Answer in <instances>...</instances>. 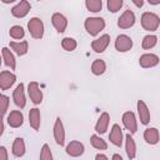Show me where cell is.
Returning <instances> with one entry per match:
<instances>
[{"label": "cell", "mask_w": 160, "mask_h": 160, "mask_svg": "<svg viewBox=\"0 0 160 160\" xmlns=\"http://www.w3.org/2000/svg\"><path fill=\"white\" fill-rule=\"evenodd\" d=\"M85 30L91 36H96L105 29V20L102 18H88L84 22Z\"/></svg>", "instance_id": "obj_1"}, {"label": "cell", "mask_w": 160, "mask_h": 160, "mask_svg": "<svg viewBox=\"0 0 160 160\" xmlns=\"http://www.w3.org/2000/svg\"><path fill=\"white\" fill-rule=\"evenodd\" d=\"M159 24H160V20L156 14L146 11L141 15V26L144 28V30L155 31V30H158Z\"/></svg>", "instance_id": "obj_2"}, {"label": "cell", "mask_w": 160, "mask_h": 160, "mask_svg": "<svg viewBox=\"0 0 160 160\" xmlns=\"http://www.w3.org/2000/svg\"><path fill=\"white\" fill-rule=\"evenodd\" d=\"M28 29L34 39H41L44 36V22L39 18H31L28 22Z\"/></svg>", "instance_id": "obj_3"}, {"label": "cell", "mask_w": 160, "mask_h": 160, "mask_svg": "<svg viewBox=\"0 0 160 160\" xmlns=\"http://www.w3.org/2000/svg\"><path fill=\"white\" fill-rule=\"evenodd\" d=\"M28 94L31 99V101L38 105L42 101V91L39 86V82L38 81H30L29 85H28Z\"/></svg>", "instance_id": "obj_4"}, {"label": "cell", "mask_w": 160, "mask_h": 160, "mask_svg": "<svg viewBox=\"0 0 160 160\" xmlns=\"http://www.w3.org/2000/svg\"><path fill=\"white\" fill-rule=\"evenodd\" d=\"M134 24H135V14L130 9L125 10L121 14V16L118 19V26L120 29H130L131 26H134Z\"/></svg>", "instance_id": "obj_5"}, {"label": "cell", "mask_w": 160, "mask_h": 160, "mask_svg": "<svg viewBox=\"0 0 160 160\" xmlns=\"http://www.w3.org/2000/svg\"><path fill=\"white\" fill-rule=\"evenodd\" d=\"M30 9H31V5L28 0H20V2L11 9V15L18 19H22L29 14Z\"/></svg>", "instance_id": "obj_6"}, {"label": "cell", "mask_w": 160, "mask_h": 160, "mask_svg": "<svg viewBox=\"0 0 160 160\" xmlns=\"http://www.w3.org/2000/svg\"><path fill=\"white\" fill-rule=\"evenodd\" d=\"M122 124L126 128V130H129V132L131 135L136 132V130H138V122H136L135 114L132 111H125L122 114Z\"/></svg>", "instance_id": "obj_7"}, {"label": "cell", "mask_w": 160, "mask_h": 160, "mask_svg": "<svg viewBox=\"0 0 160 160\" xmlns=\"http://www.w3.org/2000/svg\"><path fill=\"white\" fill-rule=\"evenodd\" d=\"M131 48H132V40H131L130 36L121 34V35H119L116 38V40H115V49L119 52H126Z\"/></svg>", "instance_id": "obj_8"}, {"label": "cell", "mask_w": 160, "mask_h": 160, "mask_svg": "<svg viewBox=\"0 0 160 160\" xmlns=\"http://www.w3.org/2000/svg\"><path fill=\"white\" fill-rule=\"evenodd\" d=\"M54 138L58 145L62 146L65 144V129H64V124L60 118H56L55 124H54Z\"/></svg>", "instance_id": "obj_9"}, {"label": "cell", "mask_w": 160, "mask_h": 160, "mask_svg": "<svg viewBox=\"0 0 160 160\" xmlns=\"http://www.w3.org/2000/svg\"><path fill=\"white\" fill-rule=\"evenodd\" d=\"M110 44V35L109 34H104L101 35L100 38L95 39L92 42H91V49L95 51V52H102L106 50V48L109 46Z\"/></svg>", "instance_id": "obj_10"}, {"label": "cell", "mask_w": 160, "mask_h": 160, "mask_svg": "<svg viewBox=\"0 0 160 160\" xmlns=\"http://www.w3.org/2000/svg\"><path fill=\"white\" fill-rule=\"evenodd\" d=\"M15 81H16V76H15L14 72L8 71V70L0 72V89L1 90L10 89L14 85Z\"/></svg>", "instance_id": "obj_11"}, {"label": "cell", "mask_w": 160, "mask_h": 160, "mask_svg": "<svg viewBox=\"0 0 160 160\" xmlns=\"http://www.w3.org/2000/svg\"><path fill=\"white\" fill-rule=\"evenodd\" d=\"M51 22H52V26L55 28V30L58 31V32H64L65 30H66V28H68V19L62 15V14H60V12H55V14H52V16H51Z\"/></svg>", "instance_id": "obj_12"}, {"label": "cell", "mask_w": 160, "mask_h": 160, "mask_svg": "<svg viewBox=\"0 0 160 160\" xmlns=\"http://www.w3.org/2000/svg\"><path fill=\"white\" fill-rule=\"evenodd\" d=\"M24 84L20 82L16 89L14 90V94H12V99H14V102L16 106H19L20 109H24L25 105H26V99H25V91H24Z\"/></svg>", "instance_id": "obj_13"}, {"label": "cell", "mask_w": 160, "mask_h": 160, "mask_svg": "<svg viewBox=\"0 0 160 160\" xmlns=\"http://www.w3.org/2000/svg\"><path fill=\"white\" fill-rule=\"evenodd\" d=\"M84 150H85L84 144L80 142V141H76V140L70 141V142L66 145V148H65L66 154L70 155V156H80V155L84 154Z\"/></svg>", "instance_id": "obj_14"}, {"label": "cell", "mask_w": 160, "mask_h": 160, "mask_svg": "<svg viewBox=\"0 0 160 160\" xmlns=\"http://www.w3.org/2000/svg\"><path fill=\"white\" fill-rule=\"evenodd\" d=\"M109 121H110V115L108 111H102L101 115L99 116L96 124H95V131L98 134H104L108 130L109 126Z\"/></svg>", "instance_id": "obj_15"}, {"label": "cell", "mask_w": 160, "mask_h": 160, "mask_svg": "<svg viewBox=\"0 0 160 160\" xmlns=\"http://www.w3.org/2000/svg\"><path fill=\"white\" fill-rule=\"evenodd\" d=\"M139 64L141 68H154L159 64V56L155 54H144L139 58Z\"/></svg>", "instance_id": "obj_16"}, {"label": "cell", "mask_w": 160, "mask_h": 160, "mask_svg": "<svg viewBox=\"0 0 160 160\" xmlns=\"http://www.w3.org/2000/svg\"><path fill=\"white\" fill-rule=\"evenodd\" d=\"M109 140L111 144H114L115 146H121L122 144V131L119 124H114L109 135Z\"/></svg>", "instance_id": "obj_17"}, {"label": "cell", "mask_w": 160, "mask_h": 160, "mask_svg": "<svg viewBox=\"0 0 160 160\" xmlns=\"http://www.w3.org/2000/svg\"><path fill=\"white\" fill-rule=\"evenodd\" d=\"M136 106H138V114L140 118V122L142 125H148L150 122V111H149L146 104L142 100H139Z\"/></svg>", "instance_id": "obj_18"}, {"label": "cell", "mask_w": 160, "mask_h": 160, "mask_svg": "<svg viewBox=\"0 0 160 160\" xmlns=\"http://www.w3.org/2000/svg\"><path fill=\"white\" fill-rule=\"evenodd\" d=\"M22 122H24V115L21 111L19 110L10 111V114L8 115V124L11 128H19L22 125Z\"/></svg>", "instance_id": "obj_19"}, {"label": "cell", "mask_w": 160, "mask_h": 160, "mask_svg": "<svg viewBox=\"0 0 160 160\" xmlns=\"http://www.w3.org/2000/svg\"><path fill=\"white\" fill-rule=\"evenodd\" d=\"M40 119H41L40 110L38 108L30 109V111H29V122H30V126L36 131L40 129Z\"/></svg>", "instance_id": "obj_20"}, {"label": "cell", "mask_w": 160, "mask_h": 160, "mask_svg": "<svg viewBox=\"0 0 160 160\" xmlns=\"http://www.w3.org/2000/svg\"><path fill=\"white\" fill-rule=\"evenodd\" d=\"M144 139L150 145L158 144L159 142V130L156 128H148L144 131Z\"/></svg>", "instance_id": "obj_21"}, {"label": "cell", "mask_w": 160, "mask_h": 160, "mask_svg": "<svg viewBox=\"0 0 160 160\" xmlns=\"http://www.w3.org/2000/svg\"><path fill=\"white\" fill-rule=\"evenodd\" d=\"M125 149H126V154L129 156V159H134L136 156V145L134 141V138L131 136V134H126L125 136Z\"/></svg>", "instance_id": "obj_22"}, {"label": "cell", "mask_w": 160, "mask_h": 160, "mask_svg": "<svg viewBox=\"0 0 160 160\" xmlns=\"http://www.w3.org/2000/svg\"><path fill=\"white\" fill-rule=\"evenodd\" d=\"M1 54H2V59L5 61V65L9 66L11 70H15V68H16V60H15L14 54L8 48H2L1 49Z\"/></svg>", "instance_id": "obj_23"}, {"label": "cell", "mask_w": 160, "mask_h": 160, "mask_svg": "<svg viewBox=\"0 0 160 160\" xmlns=\"http://www.w3.org/2000/svg\"><path fill=\"white\" fill-rule=\"evenodd\" d=\"M10 48L14 50V52H16L19 56H22V55H25L26 52H28V50H29V42L28 41H19V42H16V41H11L10 42Z\"/></svg>", "instance_id": "obj_24"}, {"label": "cell", "mask_w": 160, "mask_h": 160, "mask_svg": "<svg viewBox=\"0 0 160 160\" xmlns=\"http://www.w3.org/2000/svg\"><path fill=\"white\" fill-rule=\"evenodd\" d=\"M12 154L16 158H20V156H22L25 154V142H24V139L16 138L14 140V144H12Z\"/></svg>", "instance_id": "obj_25"}, {"label": "cell", "mask_w": 160, "mask_h": 160, "mask_svg": "<svg viewBox=\"0 0 160 160\" xmlns=\"http://www.w3.org/2000/svg\"><path fill=\"white\" fill-rule=\"evenodd\" d=\"M105 70H106V64H105V61L101 60V59H96V60L91 64V72H92L94 75H96V76L102 75V74L105 72Z\"/></svg>", "instance_id": "obj_26"}, {"label": "cell", "mask_w": 160, "mask_h": 160, "mask_svg": "<svg viewBox=\"0 0 160 160\" xmlns=\"http://www.w3.org/2000/svg\"><path fill=\"white\" fill-rule=\"evenodd\" d=\"M90 142H91V145H92L95 149H98V150H106V149H108L106 141H105L102 138H100L99 135H96V134H94V135L90 136Z\"/></svg>", "instance_id": "obj_27"}, {"label": "cell", "mask_w": 160, "mask_h": 160, "mask_svg": "<svg viewBox=\"0 0 160 160\" xmlns=\"http://www.w3.org/2000/svg\"><path fill=\"white\" fill-rule=\"evenodd\" d=\"M156 42H158V36H156V35H146V36H144V39H142L141 46H142V49H145V50H150V49H152V48L156 45Z\"/></svg>", "instance_id": "obj_28"}, {"label": "cell", "mask_w": 160, "mask_h": 160, "mask_svg": "<svg viewBox=\"0 0 160 160\" xmlns=\"http://www.w3.org/2000/svg\"><path fill=\"white\" fill-rule=\"evenodd\" d=\"M86 9L91 12H99L102 9V1L101 0H85Z\"/></svg>", "instance_id": "obj_29"}, {"label": "cell", "mask_w": 160, "mask_h": 160, "mask_svg": "<svg viewBox=\"0 0 160 160\" xmlns=\"http://www.w3.org/2000/svg\"><path fill=\"white\" fill-rule=\"evenodd\" d=\"M9 35H10L12 39L19 40V39H22V38L25 36V31H24L22 26H20V25H14V26L10 28Z\"/></svg>", "instance_id": "obj_30"}, {"label": "cell", "mask_w": 160, "mask_h": 160, "mask_svg": "<svg viewBox=\"0 0 160 160\" xmlns=\"http://www.w3.org/2000/svg\"><path fill=\"white\" fill-rule=\"evenodd\" d=\"M61 46L66 51H74L76 49L78 44H76V40L72 39V38H64L61 40Z\"/></svg>", "instance_id": "obj_31"}, {"label": "cell", "mask_w": 160, "mask_h": 160, "mask_svg": "<svg viewBox=\"0 0 160 160\" xmlns=\"http://www.w3.org/2000/svg\"><path fill=\"white\" fill-rule=\"evenodd\" d=\"M124 5V0H108V9L110 12H118Z\"/></svg>", "instance_id": "obj_32"}, {"label": "cell", "mask_w": 160, "mask_h": 160, "mask_svg": "<svg viewBox=\"0 0 160 160\" xmlns=\"http://www.w3.org/2000/svg\"><path fill=\"white\" fill-rule=\"evenodd\" d=\"M9 98L4 94H0V115H5L9 109Z\"/></svg>", "instance_id": "obj_33"}, {"label": "cell", "mask_w": 160, "mask_h": 160, "mask_svg": "<svg viewBox=\"0 0 160 160\" xmlns=\"http://www.w3.org/2000/svg\"><path fill=\"white\" fill-rule=\"evenodd\" d=\"M40 159L41 160H51L52 159V154L50 151V146L48 144H44L40 151Z\"/></svg>", "instance_id": "obj_34"}, {"label": "cell", "mask_w": 160, "mask_h": 160, "mask_svg": "<svg viewBox=\"0 0 160 160\" xmlns=\"http://www.w3.org/2000/svg\"><path fill=\"white\" fill-rule=\"evenodd\" d=\"M9 155H8V150L5 146H0V160H8Z\"/></svg>", "instance_id": "obj_35"}, {"label": "cell", "mask_w": 160, "mask_h": 160, "mask_svg": "<svg viewBox=\"0 0 160 160\" xmlns=\"http://www.w3.org/2000/svg\"><path fill=\"white\" fill-rule=\"evenodd\" d=\"M132 2L138 8H142V5H144V0H132Z\"/></svg>", "instance_id": "obj_36"}, {"label": "cell", "mask_w": 160, "mask_h": 160, "mask_svg": "<svg viewBox=\"0 0 160 160\" xmlns=\"http://www.w3.org/2000/svg\"><path fill=\"white\" fill-rule=\"evenodd\" d=\"M4 132V121H2V115H0V136Z\"/></svg>", "instance_id": "obj_37"}, {"label": "cell", "mask_w": 160, "mask_h": 160, "mask_svg": "<svg viewBox=\"0 0 160 160\" xmlns=\"http://www.w3.org/2000/svg\"><path fill=\"white\" fill-rule=\"evenodd\" d=\"M95 159H96V160H100V159H104V160H108V156H106V155H102V154H98V155L95 156Z\"/></svg>", "instance_id": "obj_38"}, {"label": "cell", "mask_w": 160, "mask_h": 160, "mask_svg": "<svg viewBox=\"0 0 160 160\" xmlns=\"http://www.w3.org/2000/svg\"><path fill=\"white\" fill-rule=\"evenodd\" d=\"M112 159H114V160H122L121 155H119V154H114V155H112Z\"/></svg>", "instance_id": "obj_39"}, {"label": "cell", "mask_w": 160, "mask_h": 160, "mask_svg": "<svg viewBox=\"0 0 160 160\" xmlns=\"http://www.w3.org/2000/svg\"><path fill=\"white\" fill-rule=\"evenodd\" d=\"M149 1V4H151V5H158V4H160V0H148Z\"/></svg>", "instance_id": "obj_40"}, {"label": "cell", "mask_w": 160, "mask_h": 160, "mask_svg": "<svg viewBox=\"0 0 160 160\" xmlns=\"http://www.w3.org/2000/svg\"><path fill=\"white\" fill-rule=\"evenodd\" d=\"M4 4H10V2H14L15 0H1Z\"/></svg>", "instance_id": "obj_41"}, {"label": "cell", "mask_w": 160, "mask_h": 160, "mask_svg": "<svg viewBox=\"0 0 160 160\" xmlns=\"http://www.w3.org/2000/svg\"><path fill=\"white\" fill-rule=\"evenodd\" d=\"M0 65H1V56H0Z\"/></svg>", "instance_id": "obj_42"}, {"label": "cell", "mask_w": 160, "mask_h": 160, "mask_svg": "<svg viewBox=\"0 0 160 160\" xmlns=\"http://www.w3.org/2000/svg\"><path fill=\"white\" fill-rule=\"evenodd\" d=\"M38 1H40V0H38Z\"/></svg>", "instance_id": "obj_43"}]
</instances>
